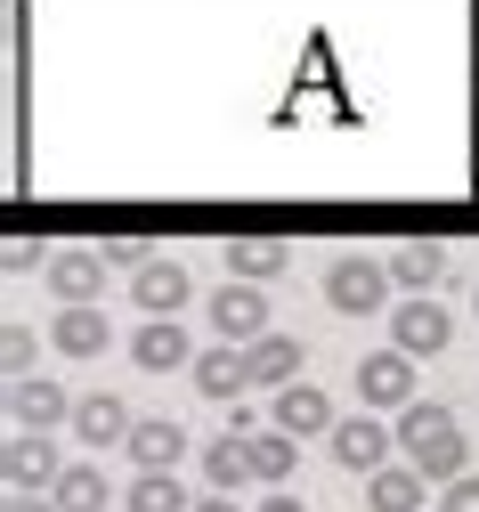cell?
<instances>
[{
    "mask_svg": "<svg viewBox=\"0 0 479 512\" xmlns=\"http://www.w3.org/2000/svg\"><path fill=\"white\" fill-rule=\"evenodd\" d=\"M325 447H333V464H350V472H382V464L398 456V423H382L374 407H366V415H341Z\"/></svg>",
    "mask_w": 479,
    "mask_h": 512,
    "instance_id": "4",
    "label": "cell"
},
{
    "mask_svg": "<svg viewBox=\"0 0 479 512\" xmlns=\"http://www.w3.org/2000/svg\"><path fill=\"white\" fill-rule=\"evenodd\" d=\"M9 512H57V496H9Z\"/></svg>",
    "mask_w": 479,
    "mask_h": 512,
    "instance_id": "27",
    "label": "cell"
},
{
    "mask_svg": "<svg viewBox=\"0 0 479 512\" xmlns=\"http://www.w3.org/2000/svg\"><path fill=\"white\" fill-rule=\"evenodd\" d=\"M130 358H139L147 374H179V366H195V350H187V326H179V317H147V326L130 334Z\"/></svg>",
    "mask_w": 479,
    "mask_h": 512,
    "instance_id": "13",
    "label": "cell"
},
{
    "mask_svg": "<svg viewBox=\"0 0 479 512\" xmlns=\"http://www.w3.org/2000/svg\"><path fill=\"white\" fill-rule=\"evenodd\" d=\"M390 261H366V252H341V261L325 269V301L341 309V317H374L382 301H390Z\"/></svg>",
    "mask_w": 479,
    "mask_h": 512,
    "instance_id": "2",
    "label": "cell"
},
{
    "mask_svg": "<svg viewBox=\"0 0 479 512\" xmlns=\"http://www.w3.org/2000/svg\"><path fill=\"white\" fill-rule=\"evenodd\" d=\"M187 261H171V252H155V261H139V269H130V301H139L147 317H179L187 309Z\"/></svg>",
    "mask_w": 479,
    "mask_h": 512,
    "instance_id": "9",
    "label": "cell"
},
{
    "mask_svg": "<svg viewBox=\"0 0 479 512\" xmlns=\"http://www.w3.org/2000/svg\"><path fill=\"white\" fill-rule=\"evenodd\" d=\"M49 496H57V512H106V504H114L106 464H90V456H74V464H65V480H57Z\"/></svg>",
    "mask_w": 479,
    "mask_h": 512,
    "instance_id": "18",
    "label": "cell"
},
{
    "mask_svg": "<svg viewBox=\"0 0 479 512\" xmlns=\"http://www.w3.org/2000/svg\"><path fill=\"white\" fill-rule=\"evenodd\" d=\"M260 512H301V504H293V496H285V488H277V496H268V504H260Z\"/></svg>",
    "mask_w": 479,
    "mask_h": 512,
    "instance_id": "28",
    "label": "cell"
},
{
    "mask_svg": "<svg viewBox=\"0 0 479 512\" xmlns=\"http://www.w3.org/2000/svg\"><path fill=\"white\" fill-rule=\"evenodd\" d=\"M122 512H195V496L179 488V472H139L122 488Z\"/></svg>",
    "mask_w": 479,
    "mask_h": 512,
    "instance_id": "23",
    "label": "cell"
},
{
    "mask_svg": "<svg viewBox=\"0 0 479 512\" xmlns=\"http://www.w3.org/2000/svg\"><path fill=\"white\" fill-rule=\"evenodd\" d=\"M187 374H195V391H203V399H236V391H252V382H244V342H220V350H203Z\"/></svg>",
    "mask_w": 479,
    "mask_h": 512,
    "instance_id": "19",
    "label": "cell"
},
{
    "mask_svg": "<svg viewBox=\"0 0 479 512\" xmlns=\"http://www.w3.org/2000/svg\"><path fill=\"white\" fill-rule=\"evenodd\" d=\"M244 447H252V480H268V488H285L293 464H301V439L293 431H252Z\"/></svg>",
    "mask_w": 479,
    "mask_h": 512,
    "instance_id": "22",
    "label": "cell"
},
{
    "mask_svg": "<svg viewBox=\"0 0 479 512\" xmlns=\"http://www.w3.org/2000/svg\"><path fill=\"white\" fill-rule=\"evenodd\" d=\"M398 456L415 464L423 480H439V488H447V480H463V472H471V464H463L471 447H463V423H455V407H439V399H415V407L398 415Z\"/></svg>",
    "mask_w": 479,
    "mask_h": 512,
    "instance_id": "1",
    "label": "cell"
},
{
    "mask_svg": "<svg viewBox=\"0 0 479 512\" xmlns=\"http://www.w3.org/2000/svg\"><path fill=\"white\" fill-rule=\"evenodd\" d=\"M49 342H57L65 358H98V350H106V317H98V301H74V309H57Z\"/></svg>",
    "mask_w": 479,
    "mask_h": 512,
    "instance_id": "20",
    "label": "cell"
},
{
    "mask_svg": "<svg viewBox=\"0 0 479 512\" xmlns=\"http://www.w3.org/2000/svg\"><path fill=\"white\" fill-rule=\"evenodd\" d=\"M203 480H212L220 496H228V488H244V480H252V447H244L236 431H220L212 447H203Z\"/></svg>",
    "mask_w": 479,
    "mask_h": 512,
    "instance_id": "24",
    "label": "cell"
},
{
    "mask_svg": "<svg viewBox=\"0 0 479 512\" xmlns=\"http://www.w3.org/2000/svg\"><path fill=\"white\" fill-rule=\"evenodd\" d=\"M212 326H220V342H260V334H268V301H260V285L228 277V285L212 293Z\"/></svg>",
    "mask_w": 479,
    "mask_h": 512,
    "instance_id": "10",
    "label": "cell"
},
{
    "mask_svg": "<svg viewBox=\"0 0 479 512\" xmlns=\"http://www.w3.org/2000/svg\"><path fill=\"white\" fill-rule=\"evenodd\" d=\"M74 431H82V447H98V456H106V447H130V431H139V423H130V407H122L114 391H90V399L74 407Z\"/></svg>",
    "mask_w": 479,
    "mask_h": 512,
    "instance_id": "14",
    "label": "cell"
},
{
    "mask_svg": "<svg viewBox=\"0 0 479 512\" xmlns=\"http://www.w3.org/2000/svg\"><path fill=\"white\" fill-rule=\"evenodd\" d=\"M268 415H277V431H293V439H333V423H341V415H333V399H325V391H309V382H285Z\"/></svg>",
    "mask_w": 479,
    "mask_h": 512,
    "instance_id": "11",
    "label": "cell"
},
{
    "mask_svg": "<svg viewBox=\"0 0 479 512\" xmlns=\"http://www.w3.org/2000/svg\"><path fill=\"white\" fill-rule=\"evenodd\" d=\"M41 285H49L65 309H74V301H98V293H106V244H65V252H49Z\"/></svg>",
    "mask_w": 479,
    "mask_h": 512,
    "instance_id": "6",
    "label": "cell"
},
{
    "mask_svg": "<svg viewBox=\"0 0 479 512\" xmlns=\"http://www.w3.org/2000/svg\"><path fill=\"white\" fill-rule=\"evenodd\" d=\"M358 399H366L374 415H406V407H415V358H406V350L358 358Z\"/></svg>",
    "mask_w": 479,
    "mask_h": 512,
    "instance_id": "5",
    "label": "cell"
},
{
    "mask_svg": "<svg viewBox=\"0 0 479 512\" xmlns=\"http://www.w3.org/2000/svg\"><path fill=\"white\" fill-rule=\"evenodd\" d=\"M244 382H252V391H285V382H301V342L293 334L244 342Z\"/></svg>",
    "mask_w": 479,
    "mask_h": 512,
    "instance_id": "12",
    "label": "cell"
},
{
    "mask_svg": "<svg viewBox=\"0 0 479 512\" xmlns=\"http://www.w3.org/2000/svg\"><path fill=\"white\" fill-rule=\"evenodd\" d=\"M65 464H74V456H57V439H49V431H17L9 447H0L9 496H49V488L65 480Z\"/></svg>",
    "mask_w": 479,
    "mask_h": 512,
    "instance_id": "3",
    "label": "cell"
},
{
    "mask_svg": "<svg viewBox=\"0 0 479 512\" xmlns=\"http://www.w3.org/2000/svg\"><path fill=\"white\" fill-rule=\"evenodd\" d=\"M439 512H479V472L447 480V488H439Z\"/></svg>",
    "mask_w": 479,
    "mask_h": 512,
    "instance_id": "26",
    "label": "cell"
},
{
    "mask_svg": "<svg viewBox=\"0 0 479 512\" xmlns=\"http://www.w3.org/2000/svg\"><path fill=\"white\" fill-rule=\"evenodd\" d=\"M122 456L139 464V472H179V456H187V431H179L171 415H155V423H139V431H130V447H122Z\"/></svg>",
    "mask_w": 479,
    "mask_h": 512,
    "instance_id": "16",
    "label": "cell"
},
{
    "mask_svg": "<svg viewBox=\"0 0 479 512\" xmlns=\"http://www.w3.org/2000/svg\"><path fill=\"white\" fill-rule=\"evenodd\" d=\"M228 277H244V285H268V277H285V261H301V252L285 244V236H236L228 252Z\"/></svg>",
    "mask_w": 479,
    "mask_h": 512,
    "instance_id": "15",
    "label": "cell"
},
{
    "mask_svg": "<svg viewBox=\"0 0 479 512\" xmlns=\"http://www.w3.org/2000/svg\"><path fill=\"white\" fill-rule=\"evenodd\" d=\"M195 512H236V504H228V496H203V504H195Z\"/></svg>",
    "mask_w": 479,
    "mask_h": 512,
    "instance_id": "29",
    "label": "cell"
},
{
    "mask_svg": "<svg viewBox=\"0 0 479 512\" xmlns=\"http://www.w3.org/2000/svg\"><path fill=\"white\" fill-rule=\"evenodd\" d=\"M0 358H9V382L33 374V326H17V317H9V334H0Z\"/></svg>",
    "mask_w": 479,
    "mask_h": 512,
    "instance_id": "25",
    "label": "cell"
},
{
    "mask_svg": "<svg viewBox=\"0 0 479 512\" xmlns=\"http://www.w3.org/2000/svg\"><path fill=\"white\" fill-rule=\"evenodd\" d=\"M390 277H398L406 293H431V285L447 277V244H423V236L398 244V252H390Z\"/></svg>",
    "mask_w": 479,
    "mask_h": 512,
    "instance_id": "21",
    "label": "cell"
},
{
    "mask_svg": "<svg viewBox=\"0 0 479 512\" xmlns=\"http://www.w3.org/2000/svg\"><path fill=\"white\" fill-rule=\"evenodd\" d=\"M74 391H57L49 374H17L9 382V415H17V431H57V423H74Z\"/></svg>",
    "mask_w": 479,
    "mask_h": 512,
    "instance_id": "8",
    "label": "cell"
},
{
    "mask_svg": "<svg viewBox=\"0 0 479 512\" xmlns=\"http://www.w3.org/2000/svg\"><path fill=\"white\" fill-rule=\"evenodd\" d=\"M447 342H455V317H447L431 293L398 301V317H390V350H406V358H439Z\"/></svg>",
    "mask_w": 479,
    "mask_h": 512,
    "instance_id": "7",
    "label": "cell"
},
{
    "mask_svg": "<svg viewBox=\"0 0 479 512\" xmlns=\"http://www.w3.org/2000/svg\"><path fill=\"white\" fill-rule=\"evenodd\" d=\"M423 472L415 464H382V472H366V504L374 512H423Z\"/></svg>",
    "mask_w": 479,
    "mask_h": 512,
    "instance_id": "17",
    "label": "cell"
}]
</instances>
